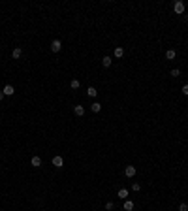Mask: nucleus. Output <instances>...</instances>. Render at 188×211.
I'll use <instances>...</instances> for the list:
<instances>
[{
    "label": "nucleus",
    "mask_w": 188,
    "mask_h": 211,
    "mask_svg": "<svg viewBox=\"0 0 188 211\" xmlns=\"http://www.w3.org/2000/svg\"><path fill=\"white\" fill-rule=\"evenodd\" d=\"M173 11L177 15H182V13H185V2H181V0H179V2H175L173 4Z\"/></svg>",
    "instance_id": "1"
},
{
    "label": "nucleus",
    "mask_w": 188,
    "mask_h": 211,
    "mask_svg": "<svg viewBox=\"0 0 188 211\" xmlns=\"http://www.w3.org/2000/svg\"><path fill=\"white\" fill-rule=\"evenodd\" d=\"M60 49H62V42H60V40H53V42H51V51L58 53Z\"/></svg>",
    "instance_id": "2"
},
{
    "label": "nucleus",
    "mask_w": 188,
    "mask_h": 211,
    "mask_svg": "<svg viewBox=\"0 0 188 211\" xmlns=\"http://www.w3.org/2000/svg\"><path fill=\"white\" fill-rule=\"evenodd\" d=\"M53 166H55V168H62V166H64V158L58 157V155H57V157H53Z\"/></svg>",
    "instance_id": "3"
},
{
    "label": "nucleus",
    "mask_w": 188,
    "mask_h": 211,
    "mask_svg": "<svg viewBox=\"0 0 188 211\" xmlns=\"http://www.w3.org/2000/svg\"><path fill=\"white\" fill-rule=\"evenodd\" d=\"M13 94H15L13 85H4V96H13Z\"/></svg>",
    "instance_id": "4"
},
{
    "label": "nucleus",
    "mask_w": 188,
    "mask_h": 211,
    "mask_svg": "<svg viewBox=\"0 0 188 211\" xmlns=\"http://www.w3.org/2000/svg\"><path fill=\"white\" fill-rule=\"evenodd\" d=\"M124 175L126 177H134L135 175V166H126L124 168Z\"/></svg>",
    "instance_id": "5"
},
{
    "label": "nucleus",
    "mask_w": 188,
    "mask_h": 211,
    "mask_svg": "<svg viewBox=\"0 0 188 211\" xmlns=\"http://www.w3.org/2000/svg\"><path fill=\"white\" fill-rule=\"evenodd\" d=\"M30 164L34 166V168H40V166H42V158H40L38 155H34V157L30 158Z\"/></svg>",
    "instance_id": "6"
},
{
    "label": "nucleus",
    "mask_w": 188,
    "mask_h": 211,
    "mask_svg": "<svg viewBox=\"0 0 188 211\" xmlns=\"http://www.w3.org/2000/svg\"><path fill=\"white\" fill-rule=\"evenodd\" d=\"M74 113L77 115V117H83V115H85V107H83L81 104H79V106H75V107H74Z\"/></svg>",
    "instance_id": "7"
},
{
    "label": "nucleus",
    "mask_w": 188,
    "mask_h": 211,
    "mask_svg": "<svg viewBox=\"0 0 188 211\" xmlns=\"http://www.w3.org/2000/svg\"><path fill=\"white\" fill-rule=\"evenodd\" d=\"M90 111H92V113H100V111H102V104L92 102V104H90Z\"/></svg>",
    "instance_id": "8"
},
{
    "label": "nucleus",
    "mask_w": 188,
    "mask_h": 211,
    "mask_svg": "<svg viewBox=\"0 0 188 211\" xmlns=\"http://www.w3.org/2000/svg\"><path fill=\"white\" fill-rule=\"evenodd\" d=\"M175 57H177V51H175V49H167L166 51V58H167V61H173Z\"/></svg>",
    "instance_id": "9"
},
{
    "label": "nucleus",
    "mask_w": 188,
    "mask_h": 211,
    "mask_svg": "<svg viewBox=\"0 0 188 211\" xmlns=\"http://www.w3.org/2000/svg\"><path fill=\"white\" fill-rule=\"evenodd\" d=\"M117 196L121 198V200H126V198H128V189H121V190L117 192Z\"/></svg>",
    "instance_id": "10"
},
{
    "label": "nucleus",
    "mask_w": 188,
    "mask_h": 211,
    "mask_svg": "<svg viewBox=\"0 0 188 211\" xmlns=\"http://www.w3.org/2000/svg\"><path fill=\"white\" fill-rule=\"evenodd\" d=\"M124 211H134V202L124 200Z\"/></svg>",
    "instance_id": "11"
},
{
    "label": "nucleus",
    "mask_w": 188,
    "mask_h": 211,
    "mask_svg": "<svg viewBox=\"0 0 188 211\" xmlns=\"http://www.w3.org/2000/svg\"><path fill=\"white\" fill-rule=\"evenodd\" d=\"M111 62H113V61H111L109 57H103V58H102V66H103V68H109Z\"/></svg>",
    "instance_id": "12"
},
{
    "label": "nucleus",
    "mask_w": 188,
    "mask_h": 211,
    "mask_svg": "<svg viewBox=\"0 0 188 211\" xmlns=\"http://www.w3.org/2000/svg\"><path fill=\"white\" fill-rule=\"evenodd\" d=\"M87 94H89L90 98H96V94H98V91H96L94 87H89V89H87Z\"/></svg>",
    "instance_id": "13"
},
{
    "label": "nucleus",
    "mask_w": 188,
    "mask_h": 211,
    "mask_svg": "<svg viewBox=\"0 0 188 211\" xmlns=\"http://www.w3.org/2000/svg\"><path fill=\"white\" fill-rule=\"evenodd\" d=\"M21 55H23L21 47H15V49H13V53H11V57H13V58H19V57H21Z\"/></svg>",
    "instance_id": "14"
},
{
    "label": "nucleus",
    "mask_w": 188,
    "mask_h": 211,
    "mask_svg": "<svg viewBox=\"0 0 188 211\" xmlns=\"http://www.w3.org/2000/svg\"><path fill=\"white\" fill-rule=\"evenodd\" d=\"M122 55H124V49H122V47H115V57L121 58Z\"/></svg>",
    "instance_id": "15"
},
{
    "label": "nucleus",
    "mask_w": 188,
    "mask_h": 211,
    "mask_svg": "<svg viewBox=\"0 0 188 211\" xmlns=\"http://www.w3.org/2000/svg\"><path fill=\"white\" fill-rule=\"evenodd\" d=\"M169 75H171V77H179V75H181V70H179V68H173V70L169 72Z\"/></svg>",
    "instance_id": "16"
},
{
    "label": "nucleus",
    "mask_w": 188,
    "mask_h": 211,
    "mask_svg": "<svg viewBox=\"0 0 188 211\" xmlns=\"http://www.w3.org/2000/svg\"><path fill=\"white\" fill-rule=\"evenodd\" d=\"M70 87H71V89H79V87H81V83H79V79H74V81L70 83Z\"/></svg>",
    "instance_id": "17"
},
{
    "label": "nucleus",
    "mask_w": 188,
    "mask_h": 211,
    "mask_svg": "<svg viewBox=\"0 0 188 211\" xmlns=\"http://www.w3.org/2000/svg\"><path fill=\"white\" fill-rule=\"evenodd\" d=\"M113 208H115V204H113V202H107V204H105V209H107V211H111Z\"/></svg>",
    "instance_id": "18"
},
{
    "label": "nucleus",
    "mask_w": 188,
    "mask_h": 211,
    "mask_svg": "<svg viewBox=\"0 0 188 211\" xmlns=\"http://www.w3.org/2000/svg\"><path fill=\"white\" fill-rule=\"evenodd\" d=\"M139 189H141V185H139V183H134V185H132V190H135V192H137Z\"/></svg>",
    "instance_id": "19"
},
{
    "label": "nucleus",
    "mask_w": 188,
    "mask_h": 211,
    "mask_svg": "<svg viewBox=\"0 0 188 211\" xmlns=\"http://www.w3.org/2000/svg\"><path fill=\"white\" fill-rule=\"evenodd\" d=\"M182 94L188 96V83H186V85H182Z\"/></svg>",
    "instance_id": "20"
},
{
    "label": "nucleus",
    "mask_w": 188,
    "mask_h": 211,
    "mask_svg": "<svg viewBox=\"0 0 188 211\" xmlns=\"http://www.w3.org/2000/svg\"><path fill=\"white\" fill-rule=\"evenodd\" d=\"M179 211H188V205L186 204H181V205H179Z\"/></svg>",
    "instance_id": "21"
},
{
    "label": "nucleus",
    "mask_w": 188,
    "mask_h": 211,
    "mask_svg": "<svg viewBox=\"0 0 188 211\" xmlns=\"http://www.w3.org/2000/svg\"><path fill=\"white\" fill-rule=\"evenodd\" d=\"M0 100H4V91H0Z\"/></svg>",
    "instance_id": "22"
},
{
    "label": "nucleus",
    "mask_w": 188,
    "mask_h": 211,
    "mask_svg": "<svg viewBox=\"0 0 188 211\" xmlns=\"http://www.w3.org/2000/svg\"><path fill=\"white\" fill-rule=\"evenodd\" d=\"M42 211H45V209H42Z\"/></svg>",
    "instance_id": "23"
}]
</instances>
